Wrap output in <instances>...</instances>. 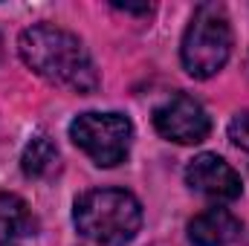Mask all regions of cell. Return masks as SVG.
<instances>
[{
  "label": "cell",
  "instance_id": "obj_1",
  "mask_svg": "<svg viewBox=\"0 0 249 246\" xmlns=\"http://www.w3.org/2000/svg\"><path fill=\"white\" fill-rule=\"evenodd\" d=\"M18 53L32 72H38L55 87H64L78 96L93 93L99 87V72L87 47L81 44L78 35L61 26L35 23L23 29L18 41Z\"/></svg>",
  "mask_w": 249,
  "mask_h": 246
},
{
  "label": "cell",
  "instance_id": "obj_2",
  "mask_svg": "<svg viewBox=\"0 0 249 246\" xmlns=\"http://www.w3.org/2000/svg\"><path fill=\"white\" fill-rule=\"evenodd\" d=\"M72 223L93 244L124 246L142 226V206L124 188H93L75 200Z\"/></svg>",
  "mask_w": 249,
  "mask_h": 246
},
{
  "label": "cell",
  "instance_id": "obj_3",
  "mask_svg": "<svg viewBox=\"0 0 249 246\" xmlns=\"http://www.w3.org/2000/svg\"><path fill=\"white\" fill-rule=\"evenodd\" d=\"M232 55V26L220 3H200L183 35L180 58L191 78L217 75Z\"/></svg>",
  "mask_w": 249,
  "mask_h": 246
},
{
  "label": "cell",
  "instance_id": "obj_4",
  "mask_svg": "<svg viewBox=\"0 0 249 246\" xmlns=\"http://www.w3.org/2000/svg\"><path fill=\"white\" fill-rule=\"evenodd\" d=\"M70 139L102 168H113L124 162L130 142H133V124L122 113H81L70 122Z\"/></svg>",
  "mask_w": 249,
  "mask_h": 246
},
{
  "label": "cell",
  "instance_id": "obj_5",
  "mask_svg": "<svg viewBox=\"0 0 249 246\" xmlns=\"http://www.w3.org/2000/svg\"><path fill=\"white\" fill-rule=\"evenodd\" d=\"M154 127L160 136L177 145H197L212 133V119L197 99L188 93H174L154 110Z\"/></svg>",
  "mask_w": 249,
  "mask_h": 246
},
{
  "label": "cell",
  "instance_id": "obj_6",
  "mask_svg": "<svg viewBox=\"0 0 249 246\" xmlns=\"http://www.w3.org/2000/svg\"><path fill=\"white\" fill-rule=\"evenodd\" d=\"M186 183L197 194H203V197H209L214 203H232L244 191L241 174L223 157H217V154H200V157H194L186 168Z\"/></svg>",
  "mask_w": 249,
  "mask_h": 246
},
{
  "label": "cell",
  "instance_id": "obj_7",
  "mask_svg": "<svg viewBox=\"0 0 249 246\" xmlns=\"http://www.w3.org/2000/svg\"><path fill=\"white\" fill-rule=\"evenodd\" d=\"M241 235V220L229 209H206L188 223V241L194 246H229Z\"/></svg>",
  "mask_w": 249,
  "mask_h": 246
},
{
  "label": "cell",
  "instance_id": "obj_8",
  "mask_svg": "<svg viewBox=\"0 0 249 246\" xmlns=\"http://www.w3.org/2000/svg\"><path fill=\"white\" fill-rule=\"evenodd\" d=\"M35 235V217L23 197L0 191V246H12Z\"/></svg>",
  "mask_w": 249,
  "mask_h": 246
},
{
  "label": "cell",
  "instance_id": "obj_9",
  "mask_svg": "<svg viewBox=\"0 0 249 246\" xmlns=\"http://www.w3.org/2000/svg\"><path fill=\"white\" fill-rule=\"evenodd\" d=\"M61 165V157H58V148L50 136H32L29 145L23 148V157H20V168L29 180H47L58 171Z\"/></svg>",
  "mask_w": 249,
  "mask_h": 246
},
{
  "label": "cell",
  "instance_id": "obj_10",
  "mask_svg": "<svg viewBox=\"0 0 249 246\" xmlns=\"http://www.w3.org/2000/svg\"><path fill=\"white\" fill-rule=\"evenodd\" d=\"M229 139H232L238 148L249 151V110L238 113V116L229 122Z\"/></svg>",
  "mask_w": 249,
  "mask_h": 246
},
{
  "label": "cell",
  "instance_id": "obj_11",
  "mask_svg": "<svg viewBox=\"0 0 249 246\" xmlns=\"http://www.w3.org/2000/svg\"><path fill=\"white\" fill-rule=\"evenodd\" d=\"M113 9L130 12V15H151V12H154V6H148V3H142V6H133V3H113Z\"/></svg>",
  "mask_w": 249,
  "mask_h": 246
},
{
  "label": "cell",
  "instance_id": "obj_12",
  "mask_svg": "<svg viewBox=\"0 0 249 246\" xmlns=\"http://www.w3.org/2000/svg\"><path fill=\"white\" fill-rule=\"evenodd\" d=\"M0 53H3V41H0Z\"/></svg>",
  "mask_w": 249,
  "mask_h": 246
}]
</instances>
